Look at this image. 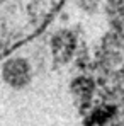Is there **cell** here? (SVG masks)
Here are the masks:
<instances>
[{"label":"cell","mask_w":124,"mask_h":126,"mask_svg":"<svg viewBox=\"0 0 124 126\" xmlns=\"http://www.w3.org/2000/svg\"><path fill=\"white\" fill-rule=\"evenodd\" d=\"M7 72H10V75H7L9 77V80L10 82H24L26 80V77H27V70H26V65L22 62H12L9 63V68H7Z\"/></svg>","instance_id":"cell-1"},{"label":"cell","mask_w":124,"mask_h":126,"mask_svg":"<svg viewBox=\"0 0 124 126\" xmlns=\"http://www.w3.org/2000/svg\"><path fill=\"white\" fill-rule=\"evenodd\" d=\"M71 48H73V39L68 34H61L55 39V51H56V55H60L63 58H66L70 55Z\"/></svg>","instance_id":"cell-2"}]
</instances>
